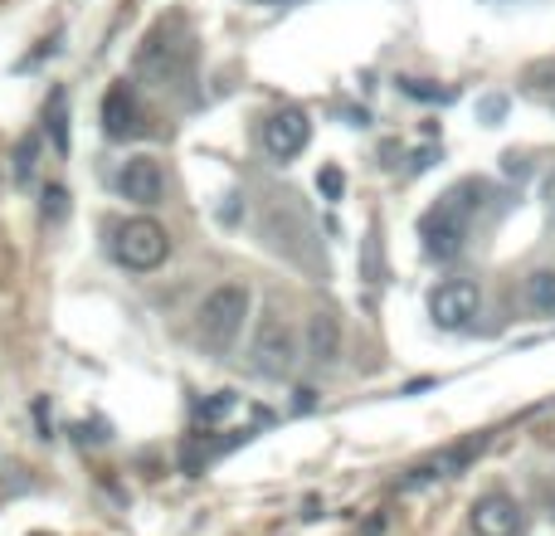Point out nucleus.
<instances>
[{
    "mask_svg": "<svg viewBox=\"0 0 555 536\" xmlns=\"http://www.w3.org/2000/svg\"><path fill=\"white\" fill-rule=\"evenodd\" d=\"M478 191V186H453V191H443L439 201L429 205V210L420 215V244L429 259H453V254L468 244V225H473V205L468 195Z\"/></svg>",
    "mask_w": 555,
    "mask_h": 536,
    "instance_id": "f257e3e1",
    "label": "nucleus"
},
{
    "mask_svg": "<svg viewBox=\"0 0 555 536\" xmlns=\"http://www.w3.org/2000/svg\"><path fill=\"white\" fill-rule=\"evenodd\" d=\"M244 322H249V288L244 283H224L195 312V336H201L205 352H230L240 342Z\"/></svg>",
    "mask_w": 555,
    "mask_h": 536,
    "instance_id": "f03ea898",
    "label": "nucleus"
},
{
    "mask_svg": "<svg viewBox=\"0 0 555 536\" xmlns=\"http://www.w3.org/2000/svg\"><path fill=\"white\" fill-rule=\"evenodd\" d=\"M113 259L122 264L127 273H152V268H162L171 259V234H166L156 220L137 215V220H127L113 230Z\"/></svg>",
    "mask_w": 555,
    "mask_h": 536,
    "instance_id": "7ed1b4c3",
    "label": "nucleus"
},
{
    "mask_svg": "<svg viewBox=\"0 0 555 536\" xmlns=\"http://www.w3.org/2000/svg\"><path fill=\"white\" fill-rule=\"evenodd\" d=\"M249 366H254L259 375H269V381H283V375L297 366V336H293V327H287L278 312L263 317L259 332H254Z\"/></svg>",
    "mask_w": 555,
    "mask_h": 536,
    "instance_id": "20e7f679",
    "label": "nucleus"
},
{
    "mask_svg": "<svg viewBox=\"0 0 555 536\" xmlns=\"http://www.w3.org/2000/svg\"><path fill=\"white\" fill-rule=\"evenodd\" d=\"M478 307H482V293H478V283H468V278H449V283H439L429 293V317L443 327V332L473 327Z\"/></svg>",
    "mask_w": 555,
    "mask_h": 536,
    "instance_id": "39448f33",
    "label": "nucleus"
},
{
    "mask_svg": "<svg viewBox=\"0 0 555 536\" xmlns=\"http://www.w3.org/2000/svg\"><path fill=\"white\" fill-rule=\"evenodd\" d=\"M307 142H312V117H307L302 107H278L269 123H263V152H269L273 162L302 156Z\"/></svg>",
    "mask_w": 555,
    "mask_h": 536,
    "instance_id": "423d86ee",
    "label": "nucleus"
},
{
    "mask_svg": "<svg viewBox=\"0 0 555 536\" xmlns=\"http://www.w3.org/2000/svg\"><path fill=\"white\" fill-rule=\"evenodd\" d=\"M117 195L132 205H162L166 195V166L156 156H127L117 166Z\"/></svg>",
    "mask_w": 555,
    "mask_h": 536,
    "instance_id": "0eeeda50",
    "label": "nucleus"
},
{
    "mask_svg": "<svg viewBox=\"0 0 555 536\" xmlns=\"http://www.w3.org/2000/svg\"><path fill=\"white\" fill-rule=\"evenodd\" d=\"M521 508L512 493H488L473 502V532L478 536H521Z\"/></svg>",
    "mask_w": 555,
    "mask_h": 536,
    "instance_id": "6e6552de",
    "label": "nucleus"
},
{
    "mask_svg": "<svg viewBox=\"0 0 555 536\" xmlns=\"http://www.w3.org/2000/svg\"><path fill=\"white\" fill-rule=\"evenodd\" d=\"M482 434L478 439H468V444H453V449H443V454H434V459H424V463H414L410 469V478H404V488H424V483H434V478H449V473H459V469H468L473 459L482 454Z\"/></svg>",
    "mask_w": 555,
    "mask_h": 536,
    "instance_id": "1a4fd4ad",
    "label": "nucleus"
},
{
    "mask_svg": "<svg viewBox=\"0 0 555 536\" xmlns=\"http://www.w3.org/2000/svg\"><path fill=\"white\" fill-rule=\"evenodd\" d=\"M103 132L113 137V142H132V137L142 132V113H137V98L127 84H117L113 93L103 98Z\"/></svg>",
    "mask_w": 555,
    "mask_h": 536,
    "instance_id": "9d476101",
    "label": "nucleus"
},
{
    "mask_svg": "<svg viewBox=\"0 0 555 536\" xmlns=\"http://www.w3.org/2000/svg\"><path fill=\"white\" fill-rule=\"evenodd\" d=\"M307 356H312L317 366H332L336 356H341V322H336L332 312H317L312 322H307Z\"/></svg>",
    "mask_w": 555,
    "mask_h": 536,
    "instance_id": "9b49d317",
    "label": "nucleus"
},
{
    "mask_svg": "<svg viewBox=\"0 0 555 536\" xmlns=\"http://www.w3.org/2000/svg\"><path fill=\"white\" fill-rule=\"evenodd\" d=\"M527 307L541 317H555V268H537L527 278Z\"/></svg>",
    "mask_w": 555,
    "mask_h": 536,
    "instance_id": "f8f14e48",
    "label": "nucleus"
},
{
    "mask_svg": "<svg viewBox=\"0 0 555 536\" xmlns=\"http://www.w3.org/2000/svg\"><path fill=\"white\" fill-rule=\"evenodd\" d=\"M44 117H49V137H54V146H59V152H68V127H64V93H49V107H44Z\"/></svg>",
    "mask_w": 555,
    "mask_h": 536,
    "instance_id": "ddd939ff",
    "label": "nucleus"
},
{
    "mask_svg": "<svg viewBox=\"0 0 555 536\" xmlns=\"http://www.w3.org/2000/svg\"><path fill=\"white\" fill-rule=\"evenodd\" d=\"M234 405H240V395H234V391H220V395H210V400L195 410V420H201V424H215V420H224Z\"/></svg>",
    "mask_w": 555,
    "mask_h": 536,
    "instance_id": "4468645a",
    "label": "nucleus"
},
{
    "mask_svg": "<svg viewBox=\"0 0 555 536\" xmlns=\"http://www.w3.org/2000/svg\"><path fill=\"white\" fill-rule=\"evenodd\" d=\"M317 186H322V195H326V201H341V191H346V176L336 171V166H322V176H317Z\"/></svg>",
    "mask_w": 555,
    "mask_h": 536,
    "instance_id": "2eb2a0df",
    "label": "nucleus"
},
{
    "mask_svg": "<svg viewBox=\"0 0 555 536\" xmlns=\"http://www.w3.org/2000/svg\"><path fill=\"white\" fill-rule=\"evenodd\" d=\"M400 88H404V93H410V98H429V103H449V88H424V84H414V78H400Z\"/></svg>",
    "mask_w": 555,
    "mask_h": 536,
    "instance_id": "dca6fc26",
    "label": "nucleus"
},
{
    "mask_svg": "<svg viewBox=\"0 0 555 536\" xmlns=\"http://www.w3.org/2000/svg\"><path fill=\"white\" fill-rule=\"evenodd\" d=\"M502 113H507V103H502V98H488V103H482V117H488V123H492V117H502Z\"/></svg>",
    "mask_w": 555,
    "mask_h": 536,
    "instance_id": "f3484780",
    "label": "nucleus"
},
{
    "mask_svg": "<svg viewBox=\"0 0 555 536\" xmlns=\"http://www.w3.org/2000/svg\"><path fill=\"white\" fill-rule=\"evenodd\" d=\"M546 205H551V210H555V171L546 176Z\"/></svg>",
    "mask_w": 555,
    "mask_h": 536,
    "instance_id": "a211bd4d",
    "label": "nucleus"
},
{
    "mask_svg": "<svg viewBox=\"0 0 555 536\" xmlns=\"http://www.w3.org/2000/svg\"><path fill=\"white\" fill-rule=\"evenodd\" d=\"M269 5H287V0H269Z\"/></svg>",
    "mask_w": 555,
    "mask_h": 536,
    "instance_id": "6ab92c4d",
    "label": "nucleus"
}]
</instances>
